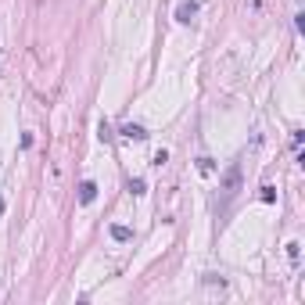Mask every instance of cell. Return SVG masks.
<instances>
[{
  "label": "cell",
  "mask_w": 305,
  "mask_h": 305,
  "mask_svg": "<svg viewBox=\"0 0 305 305\" xmlns=\"http://www.w3.org/2000/svg\"><path fill=\"white\" fill-rule=\"evenodd\" d=\"M237 190H241V162H230V169H226L223 180H219V212L230 208V201L237 198Z\"/></svg>",
  "instance_id": "1"
},
{
  "label": "cell",
  "mask_w": 305,
  "mask_h": 305,
  "mask_svg": "<svg viewBox=\"0 0 305 305\" xmlns=\"http://www.w3.org/2000/svg\"><path fill=\"white\" fill-rule=\"evenodd\" d=\"M198 11H201V4H198V0H180V8H176V22L190 25V22L198 18Z\"/></svg>",
  "instance_id": "2"
},
{
  "label": "cell",
  "mask_w": 305,
  "mask_h": 305,
  "mask_svg": "<svg viewBox=\"0 0 305 305\" xmlns=\"http://www.w3.org/2000/svg\"><path fill=\"white\" fill-rule=\"evenodd\" d=\"M119 133H122L126 140H137V144H144V140H147V129H144L140 122H126V126H122Z\"/></svg>",
  "instance_id": "3"
},
{
  "label": "cell",
  "mask_w": 305,
  "mask_h": 305,
  "mask_svg": "<svg viewBox=\"0 0 305 305\" xmlns=\"http://www.w3.org/2000/svg\"><path fill=\"white\" fill-rule=\"evenodd\" d=\"M108 234H111V241H119V244H129V241H133V230H129V226H122V223H111Z\"/></svg>",
  "instance_id": "4"
},
{
  "label": "cell",
  "mask_w": 305,
  "mask_h": 305,
  "mask_svg": "<svg viewBox=\"0 0 305 305\" xmlns=\"http://www.w3.org/2000/svg\"><path fill=\"white\" fill-rule=\"evenodd\" d=\"M94 198H97V183L94 180H83L79 183V205H90Z\"/></svg>",
  "instance_id": "5"
},
{
  "label": "cell",
  "mask_w": 305,
  "mask_h": 305,
  "mask_svg": "<svg viewBox=\"0 0 305 305\" xmlns=\"http://www.w3.org/2000/svg\"><path fill=\"white\" fill-rule=\"evenodd\" d=\"M126 190H129V194H137V198H140L144 190H147V183H144V180L137 176V180H129V183H126Z\"/></svg>",
  "instance_id": "6"
},
{
  "label": "cell",
  "mask_w": 305,
  "mask_h": 305,
  "mask_svg": "<svg viewBox=\"0 0 305 305\" xmlns=\"http://www.w3.org/2000/svg\"><path fill=\"white\" fill-rule=\"evenodd\" d=\"M165 162H169V155H165V151H155V158H151V165H158V169H162Z\"/></svg>",
  "instance_id": "7"
},
{
  "label": "cell",
  "mask_w": 305,
  "mask_h": 305,
  "mask_svg": "<svg viewBox=\"0 0 305 305\" xmlns=\"http://www.w3.org/2000/svg\"><path fill=\"white\" fill-rule=\"evenodd\" d=\"M262 201H277V190H273L270 183H266V187H262Z\"/></svg>",
  "instance_id": "8"
},
{
  "label": "cell",
  "mask_w": 305,
  "mask_h": 305,
  "mask_svg": "<svg viewBox=\"0 0 305 305\" xmlns=\"http://www.w3.org/2000/svg\"><path fill=\"white\" fill-rule=\"evenodd\" d=\"M291 147H294V151L301 147V129H294V133H291Z\"/></svg>",
  "instance_id": "9"
},
{
  "label": "cell",
  "mask_w": 305,
  "mask_h": 305,
  "mask_svg": "<svg viewBox=\"0 0 305 305\" xmlns=\"http://www.w3.org/2000/svg\"><path fill=\"white\" fill-rule=\"evenodd\" d=\"M198 169L201 172H212V158H198Z\"/></svg>",
  "instance_id": "10"
},
{
  "label": "cell",
  "mask_w": 305,
  "mask_h": 305,
  "mask_svg": "<svg viewBox=\"0 0 305 305\" xmlns=\"http://www.w3.org/2000/svg\"><path fill=\"white\" fill-rule=\"evenodd\" d=\"M4 208H8V205H4V198H0V215H4Z\"/></svg>",
  "instance_id": "11"
}]
</instances>
